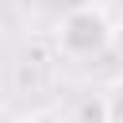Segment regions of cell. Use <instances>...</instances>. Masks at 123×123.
<instances>
[{
  "label": "cell",
  "instance_id": "cell-1",
  "mask_svg": "<svg viewBox=\"0 0 123 123\" xmlns=\"http://www.w3.org/2000/svg\"><path fill=\"white\" fill-rule=\"evenodd\" d=\"M111 35H115V23L100 4H77L58 23V50L69 58H92L111 46Z\"/></svg>",
  "mask_w": 123,
  "mask_h": 123
},
{
  "label": "cell",
  "instance_id": "cell-2",
  "mask_svg": "<svg viewBox=\"0 0 123 123\" xmlns=\"http://www.w3.org/2000/svg\"><path fill=\"white\" fill-rule=\"evenodd\" d=\"M104 104H108V123H123V81H115L104 92Z\"/></svg>",
  "mask_w": 123,
  "mask_h": 123
},
{
  "label": "cell",
  "instance_id": "cell-3",
  "mask_svg": "<svg viewBox=\"0 0 123 123\" xmlns=\"http://www.w3.org/2000/svg\"><path fill=\"white\" fill-rule=\"evenodd\" d=\"M111 50H115V54L123 58V19L115 23V35H111Z\"/></svg>",
  "mask_w": 123,
  "mask_h": 123
},
{
  "label": "cell",
  "instance_id": "cell-4",
  "mask_svg": "<svg viewBox=\"0 0 123 123\" xmlns=\"http://www.w3.org/2000/svg\"><path fill=\"white\" fill-rule=\"evenodd\" d=\"M23 123H62L58 115H31V119H23Z\"/></svg>",
  "mask_w": 123,
  "mask_h": 123
}]
</instances>
